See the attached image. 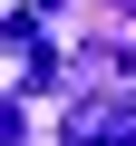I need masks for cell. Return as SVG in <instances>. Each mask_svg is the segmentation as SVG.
I'll return each mask as SVG.
<instances>
[{
  "mask_svg": "<svg viewBox=\"0 0 136 146\" xmlns=\"http://www.w3.org/2000/svg\"><path fill=\"white\" fill-rule=\"evenodd\" d=\"M0 146H20V107H0Z\"/></svg>",
  "mask_w": 136,
  "mask_h": 146,
  "instance_id": "1",
  "label": "cell"
}]
</instances>
